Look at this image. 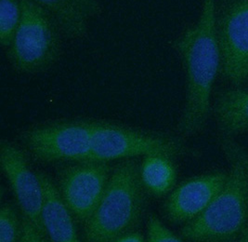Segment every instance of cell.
<instances>
[{
	"mask_svg": "<svg viewBox=\"0 0 248 242\" xmlns=\"http://www.w3.org/2000/svg\"><path fill=\"white\" fill-rule=\"evenodd\" d=\"M110 171L108 162L84 161L60 172L58 186L79 223L84 225L96 210L109 182Z\"/></svg>",
	"mask_w": 248,
	"mask_h": 242,
	"instance_id": "9c48e42d",
	"label": "cell"
},
{
	"mask_svg": "<svg viewBox=\"0 0 248 242\" xmlns=\"http://www.w3.org/2000/svg\"><path fill=\"white\" fill-rule=\"evenodd\" d=\"M22 18L21 0H0V42L10 46Z\"/></svg>",
	"mask_w": 248,
	"mask_h": 242,
	"instance_id": "9a60e30c",
	"label": "cell"
},
{
	"mask_svg": "<svg viewBox=\"0 0 248 242\" xmlns=\"http://www.w3.org/2000/svg\"><path fill=\"white\" fill-rule=\"evenodd\" d=\"M237 242H248V221L246 222L243 229L241 231Z\"/></svg>",
	"mask_w": 248,
	"mask_h": 242,
	"instance_id": "ffe728a7",
	"label": "cell"
},
{
	"mask_svg": "<svg viewBox=\"0 0 248 242\" xmlns=\"http://www.w3.org/2000/svg\"><path fill=\"white\" fill-rule=\"evenodd\" d=\"M42 185L41 220L47 240L57 242L80 241L76 218L62 196L59 186L42 172L37 173Z\"/></svg>",
	"mask_w": 248,
	"mask_h": 242,
	"instance_id": "8fae6325",
	"label": "cell"
},
{
	"mask_svg": "<svg viewBox=\"0 0 248 242\" xmlns=\"http://www.w3.org/2000/svg\"><path fill=\"white\" fill-rule=\"evenodd\" d=\"M227 178L228 173L215 172L183 182L165 203L167 218L173 224H187L198 217L220 192Z\"/></svg>",
	"mask_w": 248,
	"mask_h": 242,
	"instance_id": "30bf717a",
	"label": "cell"
},
{
	"mask_svg": "<svg viewBox=\"0 0 248 242\" xmlns=\"http://www.w3.org/2000/svg\"><path fill=\"white\" fill-rule=\"evenodd\" d=\"M22 218L10 204L3 205L0 210V242H20Z\"/></svg>",
	"mask_w": 248,
	"mask_h": 242,
	"instance_id": "2e32d148",
	"label": "cell"
},
{
	"mask_svg": "<svg viewBox=\"0 0 248 242\" xmlns=\"http://www.w3.org/2000/svg\"><path fill=\"white\" fill-rule=\"evenodd\" d=\"M231 165L225 185L210 205L181 229L190 242H236L248 218V173L237 161Z\"/></svg>",
	"mask_w": 248,
	"mask_h": 242,
	"instance_id": "3957f363",
	"label": "cell"
},
{
	"mask_svg": "<svg viewBox=\"0 0 248 242\" xmlns=\"http://www.w3.org/2000/svg\"><path fill=\"white\" fill-rule=\"evenodd\" d=\"M216 29L220 51V76L232 86L248 81V0H219Z\"/></svg>",
	"mask_w": 248,
	"mask_h": 242,
	"instance_id": "ba28073f",
	"label": "cell"
},
{
	"mask_svg": "<svg viewBox=\"0 0 248 242\" xmlns=\"http://www.w3.org/2000/svg\"><path fill=\"white\" fill-rule=\"evenodd\" d=\"M0 165L21 210L20 242L47 241L41 220L43 191L37 173L30 168L23 150L8 140L0 143Z\"/></svg>",
	"mask_w": 248,
	"mask_h": 242,
	"instance_id": "52a82bcc",
	"label": "cell"
},
{
	"mask_svg": "<svg viewBox=\"0 0 248 242\" xmlns=\"http://www.w3.org/2000/svg\"><path fill=\"white\" fill-rule=\"evenodd\" d=\"M94 119L68 118L30 127L20 135L23 146L41 162L89 161Z\"/></svg>",
	"mask_w": 248,
	"mask_h": 242,
	"instance_id": "8992f818",
	"label": "cell"
},
{
	"mask_svg": "<svg viewBox=\"0 0 248 242\" xmlns=\"http://www.w3.org/2000/svg\"><path fill=\"white\" fill-rule=\"evenodd\" d=\"M218 144L227 161H234L240 163L248 173V151L237 144L232 137L218 135Z\"/></svg>",
	"mask_w": 248,
	"mask_h": 242,
	"instance_id": "ac0fdd59",
	"label": "cell"
},
{
	"mask_svg": "<svg viewBox=\"0 0 248 242\" xmlns=\"http://www.w3.org/2000/svg\"><path fill=\"white\" fill-rule=\"evenodd\" d=\"M216 0H203L197 22L173 42L185 74V101L177 129L183 137L198 134L211 110V93L220 74V51L216 29Z\"/></svg>",
	"mask_w": 248,
	"mask_h": 242,
	"instance_id": "6da1fadb",
	"label": "cell"
},
{
	"mask_svg": "<svg viewBox=\"0 0 248 242\" xmlns=\"http://www.w3.org/2000/svg\"><path fill=\"white\" fill-rule=\"evenodd\" d=\"M140 175L149 193L163 196L173 187L177 173L172 159L164 155H148L140 165Z\"/></svg>",
	"mask_w": 248,
	"mask_h": 242,
	"instance_id": "5bb4252c",
	"label": "cell"
},
{
	"mask_svg": "<svg viewBox=\"0 0 248 242\" xmlns=\"http://www.w3.org/2000/svg\"><path fill=\"white\" fill-rule=\"evenodd\" d=\"M233 87L217 93L212 106L219 134L229 137L248 131V89Z\"/></svg>",
	"mask_w": 248,
	"mask_h": 242,
	"instance_id": "4fadbf2b",
	"label": "cell"
},
{
	"mask_svg": "<svg viewBox=\"0 0 248 242\" xmlns=\"http://www.w3.org/2000/svg\"><path fill=\"white\" fill-rule=\"evenodd\" d=\"M22 18L7 48L15 71L39 74L52 67L62 54V31L55 18L34 0H21Z\"/></svg>",
	"mask_w": 248,
	"mask_h": 242,
	"instance_id": "277c9868",
	"label": "cell"
},
{
	"mask_svg": "<svg viewBox=\"0 0 248 242\" xmlns=\"http://www.w3.org/2000/svg\"><path fill=\"white\" fill-rule=\"evenodd\" d=\"M147 242H182V237L177 236L169 229L156 216H149L147 223Z\"/></svg>",
	"mask_w": 248,
	"mask_h": 242,
	"instance_id": "e0dca14e",
	"label": "cell"
},
{
	"mask_svg": "<svg viewBox=\"0 0 248 242\" xmlns=\"http://www.w3.org/2000/svg\"><path fill=\"white\" fill-rule=\"evenodd\" d=\"M116 242H144V236L140 231L132 230L126 232L117 239Z\"/></svg>",
	"mask_w": 248,
	"mask_h": 242,
	"instance_id": "d6986e66",
	"label": "cell"
},
{
	"mask_svg": "<svg viewBox=\"0 0 248 242\" xmlns=\"http://www.w3.org/2000/svg\"><path fill=\"white\" fill-rule=\"evenodd\" d=\"M189 152L190 148L181 135L110 120L93 121L89 161L109 162L148 155H164L173 160Z\"/></svg>",
	"mask_w": 248,
	"mask_h": 242,
	"instance_id": "5b68a950",
	"label": "cell"
},
{
	"mask_svg": "<svg viewBox=\"0 0 248 242\" xmlns=\"http://www.w3.org/2000/svg\"><path fill=\"white\" fill-rule=\"evenodd\" d=\"M147 192L137 161L125 159L117 164L101 201L84 224L82 239L114 242L124 233L136 230L146 210Z\"/></svg>",
	"mask_w": 248,
	"mask_h": 242,
	"instance_id": "7a4b0ae2",
	"label": "cell"
},
{
	"mask_svg": "<svg viewBox=\"0 0 248 242\" xmlns=\"http://www.w3.org/2000/svg\"><path fill=\"white\" fill-rule=\"evenodd\" d=\"M56 20L64 36L82 39L88 35L89 24L102 13L99 0H34Z\"/></svg>",
	"mask_w": 248,
	"mask_h": 242,
	"instance_id": "7c38bea8",
	"label": "cell"
}]
</instances>
